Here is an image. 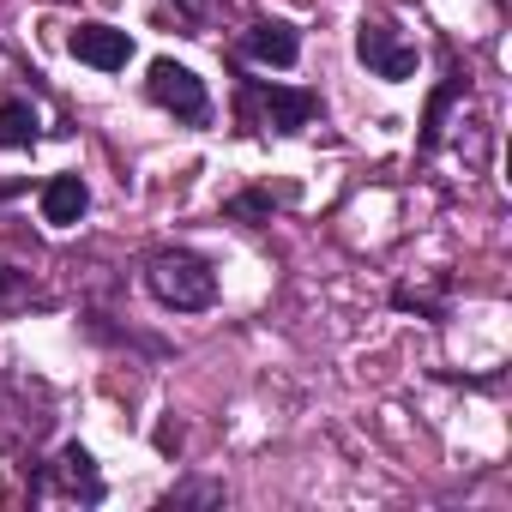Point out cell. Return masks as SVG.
Masks as SVG:
<instances>
[{
  "mask_svg": "<svg viewBox=\"0 0 512 512\" xmlns=\"http://www.w3.org/2000/svg\"><path fill=\"white\" fill-rule=\"evenodd\" d=\"M55 482L67 488V494H79V500H103V476H97V464H91V452L85 446H61V458H55Z\"/></svg>",
  "mask_w": 512,
  "mask_h": 512,
  "instance_id": "cell-8",
  "label": "cell"
},
{
  "mask_svg": "<svg viewBox=\"0 0 512 512\" xmlns=\"http://www.w3.org/2000/svg\"><path fill=\"white\" fill-rule=\"evenodd\" d=\"M145 91H151V103H157V109H169V115H181V121H205V115H211L205 85H199L181 61H151Z\"/></svg>",
  "mask_w": 512,
  "mask_h": 512,
  "instance_id": "cell-3",
  "label": "cell"
},
{
  "mask_svg": "<svg viewBox=\"0 0 512 512\" xmlns=\"http://www.w3.org/2000/svg\"><path fill=\"white\" fill-rule=\"evenodd\" d=\"M169 500H223V494H217V488H205V482H199V488H175V494H169Z\"/></svg>",
  "mask_w": 512,
  "mask_h": 512,
  "instance_id": "cell-12",
  "label": "cell"
},
{
  "mask_svg": "<svg viewBox=\"0 0 512 512\" xmlns=\"http://www.w3.org/2000/svg\"><path fill=\"white\" fill-rule=\"evenodd\" d=\"M0 284H7V278H0Z\"/></svg>",
  "mask_w": 512,
  "mask_h": 512,
  "instance_id": "cell-14",
  "label": "cell"
},
{
  "mask_svg": "<svg viewBox=\"0 0 512 512\" xmlns=\"http://www.w3.org/2000/svg\"><path fill=\"white\" fill-rule=\"evenodd\" d=\"M241 55L260 61V67H296L302 37H296V25H284V19H260V25L241 37Z\"/></svg>",
  "mask_w": 512,
  "mask_h": 512,
  "instance_id": "cell-5",
  "label": "cell"
},
{
  "mask_svg": "<svg viewBox=\"0 0 512 512\" xmlns=\"http://www.w3.org/2000/svg\"><path fill=\"white\" fill-rule=\"evenodd\" d=\"M235 109H241V127H272V133H302L320 115V103L308 91H284V85H266V79H247Z\"/></svg>",
  "mask_w": 512,
  "mask_h": 512,
  "instance_id": "cell-2",
  "label": "cell"
},
{
  "mask_svg": "<svg viewBox=\"0 0 512 512\" xmlns=\"http://www.w3.org/2000/svg\"><path fill=\"white\" fill-rule=\"evenodd\" d=\"M67 49H73L85 67H97V73H121L127 55H133L127 31H109V25H79V31L67 37Z\"/></svg>",
  "mask_w": 512,
  "mask_h": 512,
  "instance_id": "cell-6",
  "label": "cell"
},
{
  "mask_svg": "<svg viewBox=\"0 0 512 512\" xmlns=\"http://www.w3.org/2000/svg\"><path fill=\"white\" fill-rule=\"evenodd\" d=\"M145 284H151V296L163 302V308H175V314H199V308H211L217 302V272L199 260V253H151V266H145Z\"/></svg>",
  "mask_w": 512,
  "mask_h": 512,
  "instance_id": "cell-1",
  "label": "cell"
},
{
  "mask_svg": "<svg viewBox=\"0 0 512 512\" xmlns=\"http://www.w3.org/2000/svg\"><path fill=\"white\" fill-rule=\"evenodd\" d=\"M175 7H181V13H187V19H193V25H199V19H205V13H211V0H175Z\"/></svg>",
  "mask_w": 512,
  "mask_h": 512,
  "instance_id": "cell-13",
  "label": "cell"
},
{
  "mask_svg": "<svg viewBox=\"0 0 512 512\" xmlns=\"http://www.w3.org/2000/svg\"><path fill=\"white\" fill-rule=\"evenodd\" d=\"M85 205H91V187H85L79 175H55V181L43 187V223H55V229L79 223V217H85Z\"/></svg>",
  "mask_w": 512,
  "mask_h": 512,
  "instance_id": "cell-7",
  "label": "cell"
},
{
  "mask_svg": "<svg viewBox=\"0 0 512 512\" xmlns=\"http://www.w3.org/2000/svg\"><path fill=\"white\" fill-rule=\"evenodd\" d=\"M229 217H241V223L272 217V193H241V199H229Z\"/></svg>",
  "mask_w": 512,
  "mask_h": 512,
  "instance_id": "cell-11",
  "label": "cell"
},
{
  "mask_svg": "<svg viewBox=\"0 0 512 512\" xmlns=\"http://www.w3.org/2000/svg\"><path fill=\"white\" fill-rule=\"evenodd\" d=\"M356 55H362L368 73H380V79H392V85L416 73V49L398 43L392 25H362V31H356Z\"/></svg>",
  "mask_w": 512,
  "mask_h": 512,
  "instance_id": "cell-4",
  "label": "cell"
},
{
  "mask_svg": "<svg viewBox=\"0 0 512 512\" xmlns=\"http://www.w3.org/2000/svg\"><path fill=\"white\" fill-rule=\"evenodd\" d=\"M0 145L7 151L37 145V109L31 103H0Z\"/></svg>",
  "mask_w": 512,
  "mask_h": 512,
  "instance_id": "cell-9",
  "label": "cell"
},
{
  "mask_svg": "<svg viewBox=\"0 0 512 512\" xmlns=\"http://www.w3.org/2000/svg\"><path fill=\"white\" fill-rule=\"evenodd\" d=\"M458 91H464V79H458V73H452V79L434 91V103H428V121H422V151H434V145H440V121H446V103H452Z\"/></svg>",
  "mask_w": 512,
  "mask_h": 512,
  "instance_id": "cell-10",
  "label": "cell"
}]
</instances>
